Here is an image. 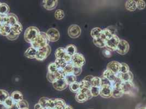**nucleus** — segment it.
Instances as JSON below:
<instances>
[{"label":"nucleus","instance_id":"f257e3e1","mask_svg":"<svg viewBox=\"0 0 146 109\" xmlns=\"http://www.w3.org/2000/svg\"><path fill=\"white\" fill-rule=\"evenodd\" d=\"M50 41L45 32H40L36 38L31 43V47L39 50L49 45Z\"/></svg>","mask_w":146,"mask_h":109},{"label":"nucleus","instance_id":"f03ea898","mask_svg":"<svg viewBox=\"0 0 146 109\" xmlns=\"http://www.w3.org/2000/svg\"><path fill=\"white\" fill-rule=\"evenodd\" d=\"M120 87L124 94H126L134 97L138 92V88L135 86L133 82L131 81L121 82Z\"/></svg>","mask_w":146,"mask_h":109},{"label":"nucleus","instance_id":"7ed1b4c3","mask_svg":"<svg viewBox=\"0 0 146 109\" xmlns=\"http://www.w3.org/2000/svg\"><path fill=\"white\" fill-rule=\"evenodd\" d=\"M40 31L39 29L35 26L29 27L25 30L24 33V39L26 42L29 43H31L36 38Z\"/></svg>","mask_w":146,"mask_h":109},{"label":"nucleus","instance_id":"20e7f679","mask_svg":"<svg viewBox=\"0 0 146 109\" xmlns=\"http://www.w3.org/2000/svg\"><path fill=\"white\" fill-rule=\"evenodd\" d=\"M51 51V48L49 45L44 48L38 50L36 59L39 61L45 60L49 56V54H50Z\"/></svg>","mask_w":146,"mask_h":109},{"label":"nucleus","instance_id":"39448f33","mask_svg":"<svg viewBox=\"0 0 146 109\" xmlns=\"http://www.w3.org/2000/svg\"><path fill=\"white\" fill-rule=\"evenodd\" d=\"M70 63L74 67H81L85 64L86 60L84 56L80 53H76L72 56Z\"/></svg>","mask_w":146,"mask_h":109},{"label":"nucleus","instance_id":"423d86ee","mask_svg":"<svg viewBox=\"0 0 146 109\" xmlns=\"http://www.w3.org/2000/svg\"><path fill=\"white\" fill-rule=\"evenodd\" d=\"M90 90H88L86 92L83 91H80L78 92L75 96L76 100L80 103H85L88 100L92 98Z\"/></svg>","mask_w":146,"mask_h":109},{"label":"nucleus","instance_id":"0eeeda50","mask_svg":"<svg viewBox=\"0 0 146 109\" xmlns=\"http://www.w3.org/2000/svg\"><path fill=\"white\" fill-rule=\"evenodd\" d=\"M120 41L119 37L117 35H113L112 37L106 42L105 48L111 51H116L118 43Z\"/></svg>","mask_w":146,"mask_h":109},{"label":"nucleus","instance_id":"6e6552de","mask_svg":"<svg viewBox=\"0 0 146 109\" xmlns=\"http://www.w3.org/2000/svg\"><path fill=\"white\" fill-rule=\"evenodd\" d=\"M66 74L64 72L63 69H58L55 73H47L46 78L49 82L53 83L56 80L60 79H64L66 76Z\"/></svg>","mask_w":146,"mask_h":109},{"label":"nucleus","instance_id":"1a4fd4ad","mask_svg":"<svg viewBox=\"0 0 146 109\" xmlns=\"http://www.w3.org/2000/svg\"><path fill=\"white\" fill-rule=\"evenodd\" d=\"M55 57L56 58L63 59L67 62V63H69L71 61L72 57L67 54L66 49L64 48H58L56 49L55 51Z\"/></svg>","mask_w":146,"mask_h":109},{"label":"nucleus","instance_id":"9d476101","mask_svg":"<svg viewBox=\"0 0 146 109\" xmlns=\"http://www.w3.org/2000/svg\"><path fill=\"white\" fill-rule=\"evenodd\" d=\"M103 76L106 78V79L109 80L112 85V87L113 85H115L117 83L122 82L120 79L119 78V77L117 76V75H116L113 72H112L111 71L108 69L104 71Z\"/></svg>","mask_w":146,"mask_h":109},{"label":"nucleus","instance_id":"9b49d317","mask_svg":"<svg viewBox=\"0 0 146 109\" xmlns=\"http://www.w3.org/2000/svg\"><path fill=\"white\" fill-rule=\"evenodd\" d=\"M129 49L130 46L128 42L122 39L120 40L116 51L118 54L121 55H124L128 53Z\"/></svg>","mask_w":146,"mask_h":109},{"label":"nucleus","instance_id":"f8f14e48","mask_svg":"<svg viewBox=\"0 0 146 109\" xmlns=\"http://www.w3.org/2000/svg\"><path fill=\"white\" fill-rule=\"evenodd\" d=\"M113 87L111 85H103L100 87L99 95L104 98H109L112 95Z\"/></svg>","mask_w":146,"mask_h":109},{"label":"nucleus","instance_id":"ddd939ff","mask_svg":"<svg viewBox=\"0 0 146 109\" xmlns=\"http://www.w3.org/2000/svg\"><path fill=\"white\" fill-rule=\"evenodd\" d=\"M68 33L70 38L75 39L77 38L81 35V30L77 25H72L69 27Z\"/></svg>","mask_w":146,"mask_h":109},{"label":"nucleus","instance_id":"4468645a","mask_svg":"<svg viewBox=\"0 0 146 109\" xmlns=\"http://www.w3.org/2000/svg\"><path fill=\"white\" fill-rule=\"evenodd\" d=\"M19 21L18 17L13 13H9L7 15H5L3 18V24H7L13 26L18 23Z\"/></svg>","mask_w":146,"mask_h":109},{"label":"nucleus","instance_id":"2eb2a0df","mask_svg":"<svg viewBox=\"0 0 146 109\" xmlns=\"http://www.w3.org/2000/svg\"><path fill=\"white\" fill-rule=\"evenodd\" d=\"M38 103L41 105L42 107L47 109H54L55 108V103L54 99H50L47 97L41 98Z\"/></svg>","mask_w":146,"mask_h":109},{"label":"nucleus","instance_id":"dca6fc26","mask_svg":"<svg viewBox=\"0 0 146 109\" xmlns=\"http://www.w3.org/2000/svg\"><path fill=\"white\" fill-rule=\"evenodd\" d=\"M46 33L49 38L50 42H56L58 41L60 37L59 31L55 28L50 29L47 31Z\"/></svg>","mask_w":146,"mask_h":109},{"label":"nucleus","instance_id":"f3484780","mask_svg":"<svg viewBox=\"0 0 146 109\" xmlns=\"http://www.w3.org/2000/svg\"><path fill=\"white\" fill-rule=\"evenodd\" d=\"M52 85L55 90L57 91H63L67 88L68 85L67 84L64 79L56 80L52 83Z\"/></svg>","mask_w":146,"mask_h":109},{"label":"nucleus","instance_id":"a211bd4d","mask_svg":"<svg viewBox=\"0 0 146 109\" xmlns=\"http://www.w3.org/2000/svg\"><path fill=\"white\" fill-rule=\"evenodd\" d=\"M121 67V63L117 61H111L107 65V69L111 71L112 72L117 75L119 73V70Z\"/></svg>","mask_w":146,"mask_h":109},{"label":"nucleus","instance_id":"6ab92c4d","mask_svg":"<svg viewBox=\"0 0 146 109\" xmlns=\"http://www.w3.org/2000/svg\"><path fill=\"white\" fill-rule=\"evenodd\" d=\"M57 0H44L43 1V6L48 11L54 9L57 6Z\"/></svg>","mask_w":146,"mask_h":109},{"label":"nucleus","instance_id":"aec40b11","mask_svg":"<svg viewBox=\"0 0 146 109\" xmlns=\"http://www.w3.org/2000/svg\"><path fill=\"white\" fill-rule=\"evenodd\" d=\"M121 83V82L117 83L116 84L113 86L112 97L115 98H119L124 95V93L120 87Z\"/></svg>","mask_w":146,"mask_h":109},{"label":"nucleus","instance_id":"412c9836","mask_svg":"<svg viewBox=\"0 0 146 109\" xmlns=\"http://www.w3.org/2000/svg\"><path fill=\"white\" fill-rule=\"evenodd\" d=\"M117 76L119 77V78L120 79L122 82H128V81L133 82V78H134L133 74L130 71H129L128 73H118L117 74Z\"/></svg>","mask_w":146,"mask_h":109},{"label":"nucleus","instance_id":"4be33fe9","mask_svg":"<svg viewBox=\"0 0 146 109\" xmlns=\"http://www.w3.org/2000/svg\"><path fill=\"white\" fill-rule=\"evenodd\" d=\"M38 52V50L32 47H31L27 49V50L25 53V56L28 58L30 59H33L36 58V54Z\"/></svg>","mask_w":146,"mask_h":109},{"label":"nucleus","instance_id":"5701e85b","mask_svg":"<svg viewBox=\"0 0 146 109\" xmlns=\"http://www.w3.org/2000/svg\"><path fill=\"white\" fill-rule=\"evenodd\" d=\"M12 26L7 24H2L0 28V34L3 36L7 37L11 32Z\"/></svg>","mask_w":146,"mask_h":109},{"label":"nucleus","instance_id":"b1692460","mask_svg":"<svg viewBox=\"0 0 146 109\" xmlns=\"http://www.w3.org/2000/svg\"><path fill=\"white\" fill-rule=\"evenodd\" d=\"M11 97L12 98L14 102L16 103H19V102H20L24 99L23 95L22 93L20 91H14L12 93Z\"/></svg>","mask_w":146,"mask_h":109},{"label":"nucleus","instance_id":"393cba45","mask_svg":"<svg viewBox=\"0 0 146 109\" xmlns=\"http://www.w3.org/2000/svg\"><path fill=\"white\" fill-rule=\"evenodd\" d=\"M126 9L130 12H134L136 8V2L133 0H128L125 3Z\"/></svg>","mask_w":146,"mask_h":109},{"label":"nucleus","instance_id":"a878e982","mask_svg":"<svg viewBox=\"0 0 146 109\" xmlns=\"http://www.w3.org/2000/svg\"><path fill=\"white\" fill-rule=\"evenodd\" d=\"M113 36L112 32L108 29L106 28L102 30L100 38H102L105 42L108 41Z\"/></svg>","mask_w":146,"mask_h":109},{"label":"nucleus","instance_id":"bb28decb","mask_svg":"<svg viewBox=\"0 0 146 109\" xmlns=\"http://www.w3.org/2000/svg\"><path fill=\"white\" fill-rule=\"evenodd\" d=\"M65 49L67 54L70 56L71 57L77 53V48L73 44H69L67 45Z\"/></svg>","mask_w":146,"mask_h":109},{"label":"nucleus","instance_id":"cd10ccee","mask_svg":"<svg viewBox=\"0 0 146 109\" xmlns=\"http://www.w3.org/2000/svg\"><path fill=\"white\" fill-rule=\"evenodd\" d=\"M10 8L5 3H1L0 5V14L2 15H7L9 14Z\"/></svg>","mask_w":146,"mask_h":109},{"label":"nucleus","instance_id":"c85d7f7f","mask_svg":"<svg viewBox=\"0 0 146 109\" xmlns=\"http://www.w3.org/2000/svg\"><path fill=\"white\" fill-rule=\"evenodd\" d=\"M23 30V26L20 22H18L16 24L12 26V31L15 34L19 35V36L22 32Z\"/></svg>","mask_w":146,"mask_h":109},{"label":"nucleus","instance_id":"c756f323","mask_svg":"<svg viewBox=\"0 0 146 109\" xmlns=\"http://www.w3.org/2000/svg\"><path fill=\"white\" fill-rule=\"evenodd\" d=\"M102 30H102L99 27L93 28L91 31V35L93 39L100 38L101 36V35H102Z\"/></svg>","mask_w":146,"mask_h":109},{"label":"nucleus","instance_id":"7c9ffc66","mask_svg":"<svg viewBox=\"0 0 146 109\" xmlns=\"http://www.w3.org/2000/svg\"><path fill=\"white\" fill-rule=\"evenodd\" d=\"M93 43L96 47L100 48L105 47L106 45V42L100 37L93 39Z\"/></svg>","mask_w":146,"mask_h":109},{"label":"nucleus","instance_id":"2f4dec72","mask_svg":"<svg viewBox=\"0 0 146 109\" xmlns=\"http://www.w3.org/2000/svg\"><path fill=\"white\" fill-rule=\"evenodd\" d=\"M76 76L74 75L73 74H67L64 77V80H66L67 84L68 85H71L74 82L76 81Z\"/></svg>","mask_w":146,"mask_h":109},{"label":"nucleus","instance_id":"473e14b6","mask_svg":"<svg viewBox=\"0 0 146 109\" xmlns=\"http://www.w3.org/2000/svg\"><path fill=\"white\" fill-rule=\"evenodd\" d=\"M55 63L58 69H63L68 64V63L65 60L60 58H56L55 60Z\"/></svg>","mask_w":146,"mask_h":109},{"label":"nucleus","instance_id":"72a5a7b5","mask_svg":"<svg viewBox=\"0 0 146 109\" xmlns=\"http://www.w3.org/2000/svg\"><path fill=\"white\" fill-rule=\"evenodd\" d=\"M80 82H75L72 84L69 85V89L70 90L72 91V92L74 93H77L78 92H79L80 90Z\"/></svg>","mask_w":146,"mask_h":109},{"label":"nucleus","instance_id":"f704fd0d","mask_svg":"<svg viewBox=\"0 0 146 109\" xmlns=\"http://www.w3.org/2000/svg\"><path fill=\"white\" fill-rule=\"evenodd\" d=\"M55 103V107H60V108H64L66 105V102L61 98H56L54 99Z\"/></svg>","mask_w":146,"mask_h":109},{"label":"nucleus","instance_id":"c9c22d12","mask_svg":"<svg viewBox=\"0 0 146 109\" xmlns=\"http://www.w3.org/2000/svg\"><path fill=\"white\" fill-rule=\"evenodd\" d=\"M9 97V94L5 90H0V103H3L7 98Z\"/></svg>","mask_w":146,"mask_h":109},{"label":"nucleus","instance_id":"e433bc0d","mask_svg":"<svg viewBox=\"0 0 146 109\" xmlns=\"http://www.w3.org/2000/svg\"><path fill=\"white\" fill-rule=\"evenodd\" d=\"M73 69H74V66L70 62L68 63L67 66L63 69L66 75L73 74Z\"/></svg>","mask_w":146,"mask_h":109},{"label":"nucleus","instance_id":"4c0bfd02","mask_svg":"<svg viewBox=\"0 0 146 109\" xmlns=\"http://www.w3.org/2000/svg\"><path fill=\"white\" fill-rule=\"evenodd\" d=\"M92 86L100 87L101 86V78L94 76L91 81Z\"/></svg>","mask_w":146,"mask_h":109},{"label":"nucleus","instance_id":"58836bf2","mask_svg":"<svg viewBox=\"0 0 146 109\" xmlns=\"http://www.w3.org/2000/svg\"><path fill=\"white\" fill-rule=\"evenodd\" d=\"M14 103H15V102H14L11 96H9L8 98H7L6 100L4 102L3 104L5 105V106L6 107L7 109H8L11 108L14 105Z\"/></svg>","mask_w":146,"mask_h":109},{"label":"nucleus","instance_id":"ea45409f","mask_svg":"<svg viewBox=\"0 0 146 109\" xmlns=\"http://www.w3.org/2000/svg\"><path fill=\"white\" fill-rule=\"evenodd\" d=\"M55 17L57 20H60L64 17V13L62 9H57L55 13Z\"/></svg>","mask_w":146,"mask_h":109},{"label":"nucleus","instance_id":"a19ab883","mask_svg":"<svg viewBox=\"0 0 146 109\" xmlns=\"http://www.w3.org/2000/svg\"><path fill=\"white\" fill-rule=\"evenodd\" d=\"M90 91L91 93L92 96L93 97H97L99 95L100 93V87L91 86L90 88Z\"/></svg>","mask_w":146,"mask_h":109},{"label":"nucleus","instance_id":"79ce46f5","mask_svg":"<svg viewBox=\"0 0 146 109\" xmlns=\"http://www.w3.org/2000/svg\"><path fill=\"white\" fill-rule=\"evenodd\" d=\"M130 71L129 67L128 64L125 63H121V67L119 70V73H128Z\"/></svg>","mask_w":146,"mask_h":109},{"label":"nucleus","instance_id":"37998d69","mask_svg":"<svg viewBox=\"0 0 146 109\" xmlns=\"http://www.w3.org/2000/svg\"><path fill=\"white\" fill-rule=\"evenodd\" d=\"M58 70L54 63H51L48 66V72L50 73H55Z\"/></svg>","mask_w":146,"mask_h":109},{"label":"nucleus","instance_id":"c03bdc74","mask_svg":"<svg viewBox=\"0 0 146 109\" xmlns=\"http://www.w3.org/2000/svg\"><path fill=\"white\" fill-rule=\"evenodd\" d=\"M20 109H25V108H29V105L28 102L25 100H22L21 101L19 102V103H17Z\"/></svg>","mask_w":146,"mask_h":109},{"label":"nucleus","instance_id":"a18cd8bd","mask_svg":"<svg viewBox=\"0 0 146 109\" xmlns=\"http://www.w3.org/2000/svg\"><path fill=\"white\" fill-rule=\"evenodd\" d=\"M136 6L137 8L139 9L142 10L145 8L146 7V2L143 0H139L136 2Z\"/></svg>","mask_w":146,"mask_h":109},{"label":"nucleus","instance_id":"49530a36","mask_svg":"<svg viewBox=\"0 0 146 109\" xmlns=\"http://www.w3.org/2000/svg\"><path fill=\"white\" fill-rule=\"evenodd\" d=\"M19 35H17L16 34H15L13 32H12L11 31V32H10V33L6 37L9 40H11V41H14V40H16L18 38Z\"/></svg>","mask_w":146,"mask_h":109},{"label":"nucleus","instance_id":"de8ad7c7","mask_svg":"<svg viewBox=\"0 0 146 109\" xmlns=\"http://www.w3.org/2000/svg\"><path fill=\"white\" fill-rule=\"evenodd\" d=\"M82 68L81 67H74L73 74L76 76H79L82 72Z\"/></svg>","mask_w":146,"mask_h":109},{"label":"nucleus","instance_id":"09e8293b","mask_svg":"<svg viewBox=\"0 0 146 109\" xmlns=\"http://www.w3.org/2000/svg\"><path fill=\"white\" fill-rule=\"evenodd\" d=\"M103 85H111L112 86L111 82L109 80L106 79V78L103 76L102 78H101V86H103Z\"/></svg>","mask_w":146,"mask_h":109},{"label":"nucleus","instance_id":"8fccbe9b","mask_svg":"<svg viewBox=\"0 0 146 109\" xmlns=\"http://www.w3.org/2000/svg\"><path fill=\"white\" fill-rule=\"evenodd\" d=\"M103 54L104 56L106 58H110L112 56V51L106 48L105 49V50H104Z\"/></svg>","mask_w":146,"mask_h":109},{"label":"nucleus","instance_id":"3c124183","mask_svg":"<svg viewBox=\"0 0 146 109\" xmlns=\"http://www.w3.org/2000/svg\"><path fill=\"white\" fill-rule=\"evenodd\" d=\"M93 78H94V76L93 75H87V76H86L85 78L84 79V80L91 84L92 80V79H93Z\"/></svg>","mask_w":146,"mask_h":109},{"label":"nucleus","instance_id":"603ef678","mask_svg":"<svg viewBox=\"0 0 146 109\" xmlns=\"http://www.w3.org/2000/svg\"><path fill=\"white\" fill-rule=\"evenodd\" d=\"M135 109H146V105H142V104H139L136 106Z\"/></svg>","mask_w":146,"mask_h":109},{"label":"nucleus","instance_id":"864d4df0","mask_svg":"<svg viewBox=\"0 0 146 109\" xmlns=\"http://www.w3.org/2000/svg\"><path fill=\"white\" fill-rule=\"evenodd\" d=\"M8 109H20V108L18 105V104L15 103L11 108Z\"/></svg>","mask_w":146,"mask_h":109},{"label":"nucleus","instance_id":"5fc2aeb1","mask_svg":"<svg viewBox=\"0 0 146 109\" xmlns=\"http://www.w3.org/2000/svg\"><path fill=\"white\" fill-rule=\"evenodd\" d=\"M41 108H42V106L39 103H37L36 104H35V107H34L35 109H40Z\"/></svg>","mask_w":146,"mask_h":109},{"label":"nucleus","instance_id":"6e6d98bb","mask_svg":"<svg viewBox=\"0 0 146 109\" xmlns=\"http://www.w3.org/2000/svg\"><path fill=\"white\" fill-rule=\"evenodd\" d=\"M0 109H7L3 103H0Z\"/></svg>","mask_w":146,"mask_h":109},{"label":"nucleus","instance_id":"4d7b16f0","mask_svg":"<svg viewBox=\"0 0 146 109\" xmlns=\"http://www.w3.org/2000/svg\"><path fill=\"white\" fill-rule=\"evenodd\" d=\"M5 15H2L0 14V24H3V18Z\"/></svg>","mask_w":146,"mask_h":109},{"label":"nucleus","instance_id":"13d9d810","mask_svg":"<svg viewBox=\"0 0 146 109\" xmlns=\"http://www.w3.org/2000/svg\"><path fill=\"white\" fill-rule=\"evenodd\" d=\"M64 109H73V108H72V106H70V105H67V104H66V105L64 106Z\"/></svg>","mask_w":146,"mask_h":109},{"label":"nucleus","instance_id":"bf43d9fd","mask_svg":"<svg viewBox=\"0 0 146 109\" xmlns=\"http://www.w3.org/2000/svg\"><path fill=\"white\" fill-rule=\"evenodd\" d=\"M40 109H47L46 108H43V107H42Z\"/></svg>","mask_w":146,"mask_h":109},{"label":"nucleus","instance_id":"052dcab7","mask_svg":"<svg viewBox=\"0 0 146 109\" xmlns=\"http://www.w3.org/2000/svg\"><path fill=\"white\" fill-rule=\"evenodd\" d=\"M29 109V108H25V109Z\"/></svg>","mask_w":146,"mask_h":109},{"label":"nucleus","instance_id":"680f3d73","mask_svg":"<svg viewBox=\"0 0 146 109\" xmlns=\"http://www.w3.org/2000/svg\"><path fill=\"white\" fill-rule=\"evenodd\" d=\"M2 24H0V28H1V25Z\"/></svg>","mask_w":146,"mask_h":109},{"label":"nucleus","instance_id":"e2e57ef3","mask_svg":"<svg viewBox=\"0 0 146 109\" xmlns=\"http://www.w3.org/2000/svg\"><path fill=\"white\" fill-rule=\"evenodd\" d=\"M1 2H0V5H1Z\"/></svg>","mask_w":146,"mask_h":109}]
</instances>
